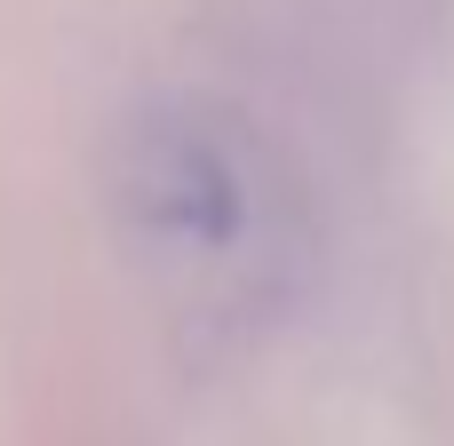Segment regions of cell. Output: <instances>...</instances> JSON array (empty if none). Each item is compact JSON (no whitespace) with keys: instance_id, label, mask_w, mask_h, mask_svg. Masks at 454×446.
<instances>
[{"instance_id":"1","label":"cell","mask_w":454,"mask_h":446,"mask_svg":"<svg viewBox=\"0 0 454 446\" xmlns=\"http://www.w3.org/2000/svg\"><path fill=\"white\" fill-rule=\"evenodd\" d=\"M112 223L144 287L192 327L271 319L303 279V184L215 96H160L112 136Z\"/></svg>"}]
</instances>
